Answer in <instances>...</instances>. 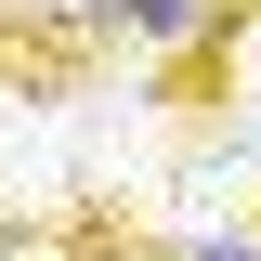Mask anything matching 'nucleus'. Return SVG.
<instances>
[{
	"instance_id": "1",
	"label": "nucleus",
	"mask_w": 261,
	"mask_h": 261,
	"mask_svg": "<svg viewBox=\"0 0 261 261\" xmlns=\"http://www.w3.org/2000/svg\"><path fill=\"white\" fill-rule=\"evenodd\" d=\"M183 261H261V209H248V222H209V235H183Z\"/></svg>"
}]
</instances>
